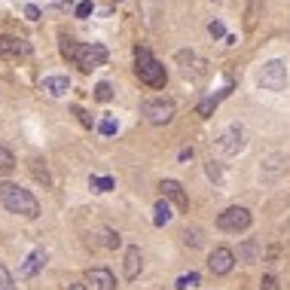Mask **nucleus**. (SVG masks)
Instances as JSON below:
<instances>
[{
	"label": "nucleus",
	"instance_id": "1",
	"mask_svg": "<svg viewBox=\"0 0 290 290\" xmlns=\"http://www.w3.org/2000/svg\"><path fill=\"white\" fill-rule=\"evenodd\" d=\"M0 202H3V208L9 211V214H21V217H28V220H34V217H40V202L34 199V193L31 190H24V187H18V183H0Z\"/></svg>",
	"mask_w": 290,
	"mask_h": 290
},
{
	"label": "nucleus",
	"instance_id": "2",
	"mask_svg": "<svg viewBox=\"0 0 290 290\" xmlns=\"http://www.w3.org/2000/svg\"><path fill=\"white\" fill-rule=\"evenodd\" d=\"M135 73H138V80H141L144 86H150V89H162L165 80H168L162 61H159L150 49H144V46L135 49Z\"/></svg>",
	"mask_w": 290,
	"mask_h": 290
},
{
	"label": "nucleus",
	"instance_id": "3",
	"mask_svg": "<svg viewBox=\"0 0 290 290\" xmlns=\"http://www.w3.org/2000/svg\"><path fill=\"white\" fill-rule=\"evenodd\" d=\"M257 83H260L266 92H281V89L287 86V64H284L281 58L266 61L263 70H260V76H257Z\"/></svg>",
	"mask_w": 290,
	"mask_h": 290
},
{
	"label": "nucleus",
	"instance_id": "4",
	"mask_svg": "<svg viewBox=\"0 0 290 290\" xmlns=\"http://www.w3.org/2000/svg\"><path fill=\"white\" fill-rule=\"evenodd\" d=\"M251 211L248 208H242V205H232V208H226L223 214H217V229H223V232H245L248 226H251Z\"/></svg>",
	"mask_w": 290,
	"mask_h": 290
},
{
	"label": "nucleus",
	"instance_id": "5",
	"mask_svg": "<svg viewBox=\"0 0 290 290\" xmlns=\"http://www.w3.org/2000/svg\"><path fill=\"white\" fill-rule=\"evenodd\" d=\"M141 113H144L147 122H153V125H168V122L174 119L177 107H174V101H168V98H156V101H144Z\"/></svg>",
	"mask_w": 290,
	"mask_h": 290
},
{
	"label": "nucleus",
	"instance_id": "6",
	"mask_svg": "<svg viewBox=\"0 0 290 290\" xmlns=\"http://www.w3.org/2000/svg\"><path fill=\"white\" fill-rule=\"evenodd\" d=\"M104 61H107V49H104L101 43H80V52H76V67H80L83 73H89V70L101 67Z\"/></svg>",
	"mask_w": 290,
	"mask_h": 290
},
{
	"label": "nucleus",
	"instance_id": "7",
	"mask_svg": "<svg viewBox=\"0 0 290 290\" xmlns=\"http://www.w3.org/2000/svg\"><path fill=\"white\" fill-rule=\"evenodd\" d=\"M217 144H220V150H223L226 156L242 153V150H245V128H242V125H229V128L217 138Z\"/></svg>",
	"mask_w": 290,
	"mask_h": 290
},
{
	"label": "nucleus",
	"instance_id": "8",
	"mask_svg": "<svg viewBox=\"0 0 290 290\" xmlns=\"http://www.w3.org/2000/svg\"><path fill=\"white\" fill-rule=\"evenodd\" d=\"M232 266H235V254H232L229 248H214V251H211V257H208V269H211L214 275H229Z\"/></svg>",
	"mask_w": 290,
	"mask_h": 290
},
{
	"label": "nucleus",
	"instance_id": "9",
	"mask_svg": "<svg viewBox=\"0 0 290 290\" xmlns=\"http://www.w3.org/2000/svg\"><path fill=\"white\" fill-rule=\"evenodd\" d=\"M86 281L92 284V290H116V278L107 266H95L86 272Z\"/></svg>",
	"mask_w": 290,
	"mask_h": 290
},
{
	"label": "nucleus",
	"instance_id": "10",
	"mask_svg": "<svg viewBox=\"0 0 290 290\" xmlns=\"http://www.w3.org/2000/svg\"><path fill=\"white\" fill-rule=\"evenodd\" d=\"M46 260H49V254H46V248H34L31 254H28V260L21 263V269H18V275L21 278H34L43 266H46Z\"/></svg>",
	"mask_w": 290,
	"mask_h": 290
},
{
	"label": "nucleus",
	"instance_id": "11",
	"mask_svg": "<svg viewBox=\"0 0 290 290\" xmlns=\"http://www.w3.org/2000/svg\"><path fill=\"white\" fill-rule=\"evenodd\" d=\"M141 266H144V257H141V248H128L125 251V260H122V275L128 278V281H135L138 275H141Z\"/></svg>",
	"mask_w": 290,
	"mask_h": 290
},
{
	"label": "nucleus",
	"instance_id": "12",
	"mask_svg": "<svg viewBox=\"0 0 290 290\" xmlns=\"http://www.w3.org/2000/svg\"><path fill=\"white\" fill-rule=\"evenodd\" d=\"M159 193H162V199H171L177 208H187L190 205V199H187V193H183V187L177 180H162L159 183Z\"/></svg>",
	"mask_w": 290,
	"mask_h": 290
},
{
	"label": "nucleus",
	"instance_id": "13",
	"mask_svg": "<svg viewBox=\"0 0 290 290\" xmlns=\"http://www.w3.org/2000/svg\"><path fill=\"white\" fill-rule=\"evenodd\" d=\"M24 52H31V46H28L24 40L9 37V34L0 37V55H3V58H18V55H24Z\"/></svg>",
	"mask_w": 290,
	"mask_h": 290
},
{
	"label": "nucleus",
	"instance_id": "14",
	"mask_svg": "<svg viewBox=\"0 0 290 290\" xmlns=\"http://www.w3.org/2000/svg\"><path fill=\"white\" fill-rule=\"evenodd\" d=\"M257 260H260V242H257V239H245V242L239 245V263L251 266V263H257Z\"/></svg>",
	"mask_w": 290,
	"mask_h": 290
},
{
	"label": "nucleus",
	"instance_id": "15",
	"mask_svg": "<svg viewBox=\"0 0 290 290\" xmlns=\"http://www.w3.org/2000/svg\"><path fill=\"white\" fill-rule=\"evenodd\" d=\"M67 89H70V80H67V76H46V80H43V92H49L52 98L67 95Z\"/></svg>",
	"mask_w": 290,
	"mask_h": 290
},
{
	"label": "nucleus",
	"instance_id": "16",
	"mask_svg": "<svg viewBox=\"0 0 290 290\" xmlns=\"http://www.w3.org/2000/svg\"><path fill=\"white\" fill-rule=\"evenodd\" d=\"M28 168H31V174H34V180H37V183L52 187V174H49V168H46V162H43V159H31V162H28Z\"/></svg>",
	"mask_w": 290,
	"mask_h": 290
},
{
	"label": "nucleus",
	"instance_id": "17",
	"mask_svg": "<svg viewBox=\"0 0 290 290\" xmlns=\"http://www.w3.org/2000/svg\"><path fill=\"white\" fill-rule=\"evenodd\" d=\"M58 49H61V55L67 58V61H76V52H80V43L73 40V37H67V34H58Z\"/></svg>",
	"mask_w": 290,
	"mask_h": 290
},
{
	"label": "nucleus",
	"instance_id": "18",
	"mask_svg": "<svg viewBox=\"0 0 290 290\" xmlns=\"http://www.w3.org/2000/svg\"><path fill=\"white\" fill-rule=\"evenodd\" d=\"M168 220H171V205H168L165 199H159V202H156V217H153V223H156V226H165Z\"/></svg>",
	"mask_w": 290,
	"mask_h": 290
},
{
	"label": "nucleus",
	"instance_id": "19",
	"mask_svg": "<svg viewBox=\"0 0 290 290\" xmlns=\"http://www.w3.org/2000/svg\"><path fill=\"white\" fill-rule=\"evenodd\" d=\"M260 3L263 0H251V6H248V12H245V28L251 31V28H257V18H260Z\"/></svg>",
	"mask_w": 290,
	"mask_h": 290
},
{
	"label": "nucleus",
	"instance_id": "20",
	"mask_svg": "<svg viewBox=\"0 0 290 290\" xmlns=\"http://www.w3.org/2000/svg\"><path fill=\"white\" fill-rule=\"evenodd\" d=\"M12 168H15V156H12V150L0 147V171H3V174H9Z\"/></svg>",
	"mask_w": 290,
	"mask_h": 290
},
{
	"label": "nucleus",
	"instance_id": "21",
	"mask_svg": "<svg viewBox=\"0 0 290 290\" xmlns=\"http://www.w3.org/2000/svg\"><path fill=\"white\" fill-rule=\"evenodd\" d=\"M95 98H98L101 104H107V101L113 98V86H110V83H98V86H95Z\"/></svg>",
	"mask_w": 290,
	"mask_h": 290
},
{
	"label": "nucleus",
	"instance_id": "22",
	"mask_svg": "<svg viewBox=\"0 0 290 290\" xmlns=\"http://www.w3.org/2000/svg\"><path fill=\"white\" fill-rule=\"evenodd\" d=\"M89 183H92V190H98V193H110V190H113V180H110V177H89Z\"/></svg>",
	"mask_w": 290,
	"mask_h": 290
},
{
	"label": "nucleus",
	"instance_id": "23",
	"mask_svg": "<svg viewBox=\"0 0 290 290\" xmlns=\"http://www.w3.org/2000/svg\"><path fill=\"white\" fill-rule=\"evenodd\" d=\"M199 284V272H190V275H180L177 278V290H190Z\"/></svg>",
	"mask_w": 290,
	"mask_h": 290
},
{
	"label": "nucleus",
	"instance_id": "24",
	"mask_svg": "<svg viewBox=\"0 0 290 290\" xmlns=\"http://www.w3.org/2000/svg\"><path fill=\"white\" fill-rule=\"evenodd\" d=\"M183 242H187V248H202V232L199 229H187L183 232Z\"/></svg>",
	"mask_w": 290,
	"mask_h": 290
},
{
	"label": "nucleus",
	"instance_id": "25",
	"mask_svg": "<svg viewBox=\"0 0 290 290\" xmlns=\"http://www.w3.org/2000/svg\"><path fill=\"white\" fill-rule=\"evenodd\" d=\"M116 128H119V125H116V119H113V116L101 119V125H98V131H101V135H107V138H110V135H116Z\"/></svg>",
	"mask_w": 290,
	"mask_h": 290
},
{
	"label": "nucleus",
	"instance_id": "26",
	"mask_svg": "<svg viewBox=\"0 0 290 290\" xmlns=\"http://www.w3.org/2000/svg\"><path fill=\"white\" fill-rule=\"evenodd\" d=\"M0 290H15V281H12L6 266H0Z\"/></svg>",
	"mask_w": 290,
	"mask_h": 290
},
{
	"label": "nucleus",
	"instance_id": "27",
	"mask_svg": "<svg viewBox=\"0 0 290 290\" xmlns=\"http://www.w3.org/2000/svg\"><path fill=\"white\" fill-rule=\"evenodd\" d=\"M217 101H220V98H205V101L199 104V116H211L214 107H217Z\"/></svg>",
	"mask_w": 290,
	"mask_h": 290
},
{
	"label": "nucleus",
	"instance_id": "28",
	"mask_svg": "<svg viewBox=\"0 0 290 290\" xmlns=\"http://www.w3.org/2000/svg\"><path fill=\"white\" fill-rule=\"evenodd\" d=\"M205 171H208V177H211V180H214V183H217V180H220V177H223V174H220V162H214V159H211V162H208V165H205Z\"/></svg>",
	"mask_w": 290,
	"mask_h": 290
},
{
	"label": "nucleus",
	"instance_id": "29",
	"mask_svg": "<svg viewBox=\"0 0 290 290\" xmlns=\"http://www.w3.org/2000/svg\"><path fill=\"white\" fill-rule=\"evenodd\" d=\"M89 15H92V0H83L76 6V18H89Z\"/></svg>",
	"mask_w": 290,
	"mask_h": 290
},
{
	"label": "nucleus",
	"instance_id": "30",
	"mask_svg": "<svg viewBox=\"0 0 290 290\" xmlns=\"http://www.w3.org/2000/svg\"><path fill=\"white\" fill-rule=\"evenodd\" d=\"M208 34H211V37H226V28H223L220 21H211V24H208Z\"/></svg>",
	"mask_w": 290,
	"mask_h": 290
},
{
	"label": "nucleus",
	"instance_id": "31",
	"mask_svg": "<svg viewBox=\"0 0 290 290\" xmlns=\"http://www.w3.org/2000/svg\"><path fill=\"white\" fill-rule=\"evenodd\" d=\"M73 113H76V116H80V122H83V125H86V128H92V116H89V113H86V110H83V107H73Z\"/></svg>",
	"mask_w": 290,
	"mask_h": 290
},
{
	"label": "nucleus",
	"instance_id": "32",
	"mask_svg": "<svg viewBox=\"0 0 290 290\" xmlns=\"http://www.w3.org/2000/svg\"><path fill=\"white\" fill-rule=\"evenodd\" d=\"M24 15H28L31 21H37V18H40V6H34V3H28V6H24Z\"/></svg>",
	"mask_w": 290,
	"mask_h": 290
},
{
	"label": "nucleus",
	"instance_id": "33",
	"mask_svg": "<svg viewBox=\"0 0 290 290\" xmlns=\"http://www.w3.org/2000/svg\"><path fill=\"white\" fill-rule=\"evenodd\" d=\"M119 245H122L119 232H107V248H119Z\"/></svg>",
	"mask_w": 290,
	"mask_h": 290
},
{
	"label": "nucleus",
	"instance_id": "34",
	"mask_svg": "<svg viewBox=\"0 0 290 290\" xmlns=\"http://www.w3.org/2000/svg\"><path fill=\"white\" fill-rule=\"evenodd\" d=\"M263 290H278V281H275L272 275H266V278H263Z\"/></svg>",
	"mask_w": 290,
	"mask_h": 290
},
{
	"label": "nucleus",
	"instance_id": "35",
	"mask_svg": "<svg viewBox=\"0 0 290 290\" xmlns=\"http://www.w3.org/2000/svg\"><path fill=\"white\" fill-rule=\"evenodd\" d=\"M67 290H89V287H86V284H70Z\"/></svg>",
	"mask_w": 290,
	"mask_h": 290
}]
</instances>
